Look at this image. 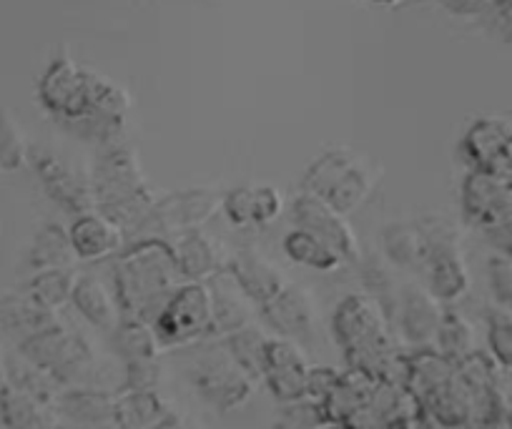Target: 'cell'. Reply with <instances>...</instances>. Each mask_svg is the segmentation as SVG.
I'll return each instance as SVG.
<instances>
[{"instance_id":"8fae6325","label":"cell","mask_w":512,"mask_h":429,"mask_svg":"<svg viewBox=\"0 0 512 429\" xmlns=\"http://www.w3.org/2000/svg\"><path fill=\"white\" fill-rule=\"evenodd\" d=\"M194 384L201 397L219 409L241 407L254 389V379L234 362L226 347L221 354L201 359L199 367L194 369Z\"/></svg>"},{"instance_id":"4316f807","label":"cell","mask_w":512,"mask_h":429,"mask_svg":"<svg viewBox=\"0 0 512 429\" xmlns=\"http://www.w3.org/2000/svg\"><path fill=\"white\" fill-rule=\"evenodd\" d=\"M78 274L76 269H41L28 284V294L36 299L41 307L61 309L73 299V289H76Z\"/></svg>"},{"instance_id":"4dcf8cb0","label":"cell","mask_w":512,"mask_h":429,"mask_svg":"<svg viewBox=\"0 0 512 429\" xmlns=\"http://www.w3.org/2000/svg\"><path fill=\"white\" fill-rule=\"evenodd\" d=\"M113 404L116 397H108L103 392H71L63 399V412L81 424H113Z\"/></svg>"},{"instance_id":"ffe728a7","label":"cell","mask_w":512,"mask_h":429,"mask_svg":"<svg viewBox=\"0 0 512 429\" xmlns=\"http://www.w3.org/2000/svg\"><path fill=\"white\" fill-rule=\"evenodd\" d=\"M397 309H400V327L407 342L417 344V347H427L430 342H435L445 309L430 289L407 286Z\"/></svg>"},{"instance_id":"74e56055","label":"cell","mask_w":512,"mask_h":429,"mask_svg":"<svg viewBox=\"0 0 512 429\" xmlns=\"http://www.w3.org/2000/svg\"><path fill=\"white\" fill-rule=\"evenodd\" d=\"M492 174L502 176V179H507V181H512V136H510V141L505 143L500 161H497V166H495V171H492Z\"/></svg>"},{"instance_id":"f35d334b","label":"cell","mask_w":512,"mask_h":429,"mask_svg":"<svg viewBox=\"0 0 512 429\" xmlns=\"http://www.w3.org/2000/svg\"><path fill=\"white\" fill-rule=\"evenodd\" d=\"M151 429H186V427H184V422H181V419L174 417V414H166V417Z\"/></svg>"},{"instance_id":"4fadbf2b","label":"cell","mask_w":512,"mask_h":429,"mask_svg":"<svg viewBox=\"0 0 512 429\" xmlns=\"http://www.w3.org/2000/svg\"><path fill=\"white\" fill-rule=\"evenodd\" d=\"M309 364L292 339H269L264 382L269 384L279 402L289 404L307 397Z\"/></svg>"},{"instance_id":"d6a6232c","label":"cell","mask_w":512,"mask_h":429,"mask_svg":"<svg viewBox=\"0 0 512 429\" xmlns=\"http://www.w3.org/2000/svg\"><path fill=\"white\" fill-rule=\"evenodd\" d=\"M490 347L502 367L512 369V314H490Z\"/></svg>"},{"instance_id":"d6986e66","label":"cell","mask_w":512,"mask_h":429,"mask_svg":"<svg viewBox=\"0 0 512 429\" xmlns=\"http://www.w3.org/2000/svg\"><path fill=\"white\" fill-rule=\"evenodd\" d=\"M226 271L239 281L241 289L249 294L251 302H254L256 307H264V304H267L269 299L277 297L284 289V284H287L282 271H279L267 256L259 254V251H236V254L229 256V261H226Z\"/></svg>"},{"instance_id":"5bb4252c","label":"cell","mask_w":512,"mask_h":429,"mask_svg":"<svg viewBox=\"0 0 512 429\" xmlns=\"http://www.w3.org/2000/svg\"><path fill=\"white\" fill-rule=\"evenodd\" d=\"M512 136V123L497 116H482L467 126L460 138V159L467 171H495L502 149Z\"/></svg>"},{"instance_id":"484cf974","label":"cell","mask_w":512,"mask_h":429,"mask_svg":"<svg viewBox=\"0 0 512 429\" xmlns=\"http://www.w3.org/2000/svg\"><path fill=\"white\" fill-rule=\"evenodd\" d=\"M116 349L126 362H139V359H156L161 352V339L156 334L154 324L146 319H121L113 329Z\"/></svg>"},{"instance_id":"f1b7e54d","label":"cell","mask_w":512,"mask_h":429,"mask_svg":"<svg viewBox=\"0 0 512 429\" xmlns=\"http://www.w3.org/2000/svg\"><path fill=\"white\" fill-rule=\"evenodd\" d=\"M435 342L440 347V354H445L452 362H462V359L475 352V332H472V324L460 312H455V309H445Z\"/></svg>"},{"instance_id":"9a60e30c","label":"cell","mask_w":512,"mask_h":429,"mask_svg":"<svg viewBox=\"0 0 512 429\" xmlns=\"http://www.w3.org/2000/svg\"><path fill=\"white\" fill-rule=\"evenodd\" d=\"M68 234H71L78 261L108 259V256H116L128 244V236L123 234L121 226L98 209L76 216Z\"/></svg>"},{"instance_id":"836d02e7","label":"cell","mask_w":512,"mask_h":429,"mask_svg":"<svg viewBox=\"0 0 512 429\" xmlns=\"http://www.w3.org/2000/svg\"><path fill=\"white\" fill-rule=\"evenodd\" d=\"M487 276H490L492 294L505 309H512V256L492 254L487 261Z\"/></svg>"},{"instance_id":"9c48e42d","label":"cell","mask_w":512,"mask_h":429,"mask_svg":"<svg viewBox=\"0 0 512 429\" xmlns=\"http://www.w3.org/2000/svg\"><path fill=\"white\" fill-rule=\"evenodd\" d=\"M462 221L487 234L512 211V181L490 171H467L460 189Z\"/></svg>"},{"instance_id":"52a82bcc","label":"cell","mask_w":512,"mask_h":429,"mask_svg":"<svg viewBox=\"0 0 512 429\" xmlns=\"http://www.w3.org/2000/svg\"><path fill=\"white\" fill-rule=\"evenodd\" d=\"M221 196L224 194H216L214 189H206V186H186V189L161 196L156 201L146 236L169 239V236H179L184 231L204 229L206 221H211L216 211H221Z\"/></svg>"},{"instance_id":"603a6c76","label":"cell","mask_w":512,"mask_h":429,"mask_svg":"<svg viewBox=\"0 0 512 429\" xmlns=\"http://www.w3.org/2000/svg\"><path fill=\"white\" fill-rule=\"evenodd\" d=\"M28 261L36 271L41 269H73L78 261L76 249L68 229H63L56 221H48L33 236L31 251H28Z\"/></svg>"},{"instance_id":"83f0119b","label":"cell","mask_w":512,"mask_h":429,"mask_svg":"<svg viewBox=\"0 0 512 429\" xmlns=\"http://www.w3.org/2000/svg\"><path fill=\"white\" fill-rule=\"evenodd\" d=\"M267 344H269V339L264 337L259 329H254L249 324V327L229 334L224 347L229 349V354L234 357V362L239 364V367L244 369L251 379H262L264 364H267Z\"/></svg>"},{"instance_id":"6da1fadb","label":"cell","mask_w":512,"mask_h":429,"mask_svg":"<svg viewBox=\"0 0 512 429\" xmlns=\"http://www.w3.org/2000/svg\"><path fill=\"white\" fill-rule=\"evenodd\" d=\"M113 294L123 319L154 322L164 304L184 284L169 239L146 236L126 244L113 256Z\"/></svg>"},{"instance_id":"d590c367","label":"cell","mask_w":512,"mask_h":429,"mask_svg":"<svg viewBox=\"0 0 512 429\" xmlns=\"http://www.w3.org/2000/svg\"><path fill=\"white\" fill-rule=\"evenodd\" d=\"M339 377H342V374H337L334 369H329V367L309 369V374H307V397L322 404L324 399H327L329 394L334 392V387L339 384Z\"/></svg>"},{"instance_id":"5b68a950","label":"cell","mask_w":512,"mask_h":429,"mask_svg":"<svg viewBox=\"0 0 512 429\" xmlns=\"http://www.w3.org/2000/svg\"><path fill=\"white\" fill-rule=\"evenodd\" d=\"M151 324L164 347H186L214 337L209 281H184Z\"/></svg>"},{"instance_id":"3957f363","label":"cell","mask_w":512,"mask_h":429,"mask_svg":"<svg viewBox=\"0 0 512 429\" xmlns=\"http://www.w3.org/2000/svg\"><path fill=\"white\" fill-rule=\"evenodd\" d=\"M379 171L349 149H327L304 171L302 191L319 196L342 214H354L372 196Z\"/></svg>"},{"instance_id":"60d3db41","label":"cell","mask_w":512,"mask_h":429,"mask_svg":"<svg viewBox=\"0 0 512 429\" xmlns=\"http://www.w3.org/2000/svg\"><path fill=\"white\" fill-rule=\"evenodd\" d=\"M329 429H349V427H344V424H332V427Z\"/></svg>"},{"instance_id":"30bf717a","label":"cell","mask_w":512,"mask_h":429,"mask_svg":"<svg viewBox=\"0 0 512 429\" xmlns=\"http://www.w3.org/2000/svg\"><path fill=\"white\" fill-rule=\"evenodd\" d=\"M289 211H292L294 226L312 231L314 236L327 241L342 256V261L357 259L359 239L354 234L352 224L347 221V214L329 206L319 196L307 194V191H299V196L292 201Z\"/></svg>"},{"instance_id":"7c38bea8","label":"cell","mask_w":512,"mask_h":429,"mask_svg":"<svg viewBox=\"0 0 512 429\" xmlns=\"http://www.w3.org/2000/svg\"><path fill=\"white\" fill-rule=\"evenodd\" d=\"M221 211L234 229H262L284 211V196L272 184H244L221 196Z\"/></svg>"},{"instance_id":"e575fe53","label":"cell","mask_w":512,"mask_h":429,"mask_svg":"<svg viewBox=\"0 0 512 429\" xmlns=\"http://www.w3.org/2000/svg\"><path fill=\"white\" fill-rule=\"evenodd\" d=\"M159 364L156 359H139V362H126V389L136 392H154L159 382Z\"/></svg>"},{"instance_id":"ab89813d","label":"cell","mask_w":512,"mask_h":429,"mask_svg":"<svg viewBox=\"0 0 512 429\" xmlns=\"http://www.w3.org/2000/svg\"><path fill=\"white\" fill-rule=\"evenodd\" d=\"M369 3H374V6L390 8V6H397V3H402V0H369Z\"/></svg>"},{"instance_id":"ba28073f","label":"cell","mask_w":512,"mask_h":429,"mask_svg":"<svg viewBox=\"0 0 512 429\" xmlns=\"http://www.w3.org/2000/svg\"><path fill=\"white\" fill-rule=\"evenodd\" d=\"M23 352L36 367H41L51 377L61 379V382H73L83 372H88L93 364V354L86 339L58 327V324H51L43 332L33 334L23 344Z\"/></svg>"},{"instance_id":"f546056e","label":"cell","mask_w":512,"mask_h":429,"mask_svg":"<svg viewBox=\"0 0 512 429\" xmlns=\"http://www.w3.org/2000/svg\"><path fill=\"white\" fill-rule=\"evenodd\" d=\"M31 156L26 131L11 111L0 108V174H13L23 169Z\"/></svg>"},{"instance_id":"cb8c5ba5","label":"cell","mask_w":512,"mask_h":429,"mask_svg":"<svg viewBox=\"0 0 512 429\" xmlns=\"http://www.w3.org/2000/svg\"><path fill=\"white\" fill-rule=\"evenodd\" d=\"M166 407L156 392L126 389L113 404V427L116 429H151L166 417Z\"/></svg>"},{"instance_id":"7a4b0ae2","label":"cell","mask_w":512,"mask_h":429,"mask_svg":"<svg viewBox=\"0 0 512 429\" xmlns=\"http://www.w3.org/2000/svg\"><path fill=\"white\" fill-rule=\"evenodd\" d=\"M96 209L116 221L128 239H146L159 196L151 191L139 154L128 143L98 151L91 174Z\"/></svg>"},{"instance_id":"2e32d148","label":"cell","mask_w":512,"mask_h":429,"mask_svg":"<svg viewBox=\"0 0 512 429\" xmlns=\"http://www.w3.org/2000/svg\"><path fill=\"white\" fill-rule=\"evenodd\" d=\"M259 309H262L269 327L277 329L282 337L304 339L314 332L317 309H314L312 294L302 289V286L284 284L282 292Z\"/></svg>"},{"instance_id":"7402d4cb","label":"cell","mask_w":512,"mask_h":429,"mask_svg":"<svg viewBox=\"0 0 512 429\" xmlns=\"http://www.w3.org/2000/svg\"><path fill=\"white\" fill-rule=\"evenodd\" d=\"M73 307L93 324V327L101 329H116L118 317H121V309H118L116 294L108 289L103 281H98L96 276H78L76 289H73Z\"/></svg>"},{"instance_id":"8992f818","label":"cell","mask_w":512,"mask_h":429,"mask_svg":"<svg viewBox=\"0 0 512 429\" xmlns=\"http://www.w3.org/2000/svg\"><path fill=\"white\" fill-rule=\"evenodd\" d=\"M28 166L36 174L43 194L53 201L68 216H81L86 211L96 209V194H93L91 176H83L73 169L68 159L43 146H31Z\"/></svg>"},{"instance_id":"44dd1931","label":"cell","mask_w":512,"mask_h":429,"mask_svg":"<svg viewBox=\"0 0 512 429\" xmlns=\"http://www.w3.org/2000/svg\"><path fill=\"white\" fill-rule=\"evenodd\" d=\"M382 251L384 259L397 269H425L427 241L417 221H395V224L384 226Z\"/></svg>"},{"instance_id":"d4e9b609","label":"cell","mask_w":512,"mask_h":429,"mask_svg":"<svg viewBox=\"0 0 512 429\" xmlns=\"http://www.w3.org/2000/svg\"><path fill=\"white\" fill-rule=\"evenodd\" d=\"M284 251L294 264H302L314 271H334L339 264H344L342 256L327 241L314 236L312 231L299 229V226L284 236Z\"/></svg>"},{"instance_id":"ac0fdd59","label":"cell","mask_w":512,"mask_h":429,"mask_svg":"<svg viewBox=\"0 0 512 429\" xmlns=\"http://www.w3.org/2000/svg\"><path fill=\"white\" fill-rule=\"evenodd\" d=\"M209 289L211 304H214V337L226 339L229 334L249 327L256 304L229 271L224 269L214 279H209Z\"/></svg>"},{"instance_id":"b9f144b4","label":"cell","mask_w":512,"mask_h":429,"mask_svg":"<svg viewBox=\"0 0 512 429\" xmlns=\"http://www.w3.org/2000/svg\"><path fill=\"white\" fill-rule=\"evenodd\" d=\"M0 229H3V221H0Z\"/></svg>"},{"instance_id":"e0dca14e","label":"cell","mask_w":512,"mask_h":429,"mask_svg":"<svg viewBox=\"0 0 512 429\" xmlns=\"http://www.w3.org/2000/svg\"><path fill=\"white\" fill-rule=\"evenodd\" d=\"M176 261L186 281H209L226 269L229 256L224 254V246L219 239L206 234L204 229L184 231L176 236L174 244Z\"/></svg>"},{"instance_id":"8d00e7d4","label":"cell","mask_w":512,"mask_h":429,"mask_svg":"<svg viewBox=\"0 0 512 429\" xmlns=\"http://www.w3.org/2000/svg\"><path fill=\"white\" fill-rule=\"evenodd\" d=\"M452 18H482L492 8V0H432Z\"/></svg>"},{"instance_id":"277c9868","label":"cell","mask_w":512,"mask_h":429,"mask_svg":"<svg viewBox=\"0 0 512 429\" xmlns=\"http://www.w3.org/2000/svg\"><path fill=\"white\" fill-rule=\"evenodd\" d=\"M101 73L83 68L68 53H58L38 76L36 96L43 111L51 113L63 128L76 126L93 108Z\"/></svg>"},{"instance_id":"1f68e13d","label":"cell","mask_w":512,"mask_h":429,"mask_svg":"<svg viewBox=\"0 0 512 429\" xmlns=\"http://www.w3.org/2000/svg\"><path fill=\"white\" fill-rule=\"evenodd\" d=\"M364 284H367L374 302H377L379 307H382V312L390 317L392 307H397L402 299V294L397 292L395 271H392L390 261L369 259L367 264H364Z\"/></svg>"}]
</instances>
